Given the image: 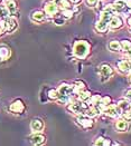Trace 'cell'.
Wrapping results in <instances>:
<instances>
[{
    "instance_id": "obj_1",
    "label": "cell",
    "mask_w": 131,
    "mask_h": 146,
    "mask_svg": "<svg viewBox=\"0 0 131 146\" xmlns=\"http://www.w3.org/2000/svg\"><path fill=\"white\" fill-rule=\"evenodd\" d=\"M91 52V45L87 40H76L73 45V55L77 59H86Z\"/></svg>"
},
{
    "instance_id": "obj_2",
    "label": "cell",
    "mask_w": 131,
    "mask_h": 146,
    "mask_svg": "<svg viewBox=\"0 0 131 146\" xmlns=\"http://www.w3.org/2000/svg\"><path fill=\"white\" fill-rule=\"evenodd\" d=\"M58 94H60V98H58V103L60 104H71L73 102V85L69 84V83H62L58 88Z\"/></svg>"
},
{
    "instance_id": "obj_3",
    "label": "cell",
    "mask_w": 131,
    "mask_h": 146,
    "mask_svg": "<svg viewBox=\"0 0 131 146\" xmlns=\"http://www.w3.org/2000/svg\"><path fill=\"white\" fill-rule=\"evenodd\" d=\"M75 121H76V124L80 125L84 129H91V128L94 126V121H93V118H92V117H89V116L85 115V114H80V115H77V117H76Z\"/></svg>"
},
{
    "instance_id": "obj_4",
    "label": "cell",
    "mask_w": 131,
    "mask_h": 146,
    "mask_svg": "<svg viewBox=\"0 0 131 146\" xmlns=\"http://www.w3.org/2000/svg\"><path fill=\"white\" fill-rule=\"evenodd\" d=\"M87 107H89V104L83 103L81 100H77V102H72L71 105L67 106V110L73 114L80 115V114H84V111Z\"/></svg>"
},
{
    "instance_id": "obj_5",
    "label": "cell",
    "mask_w": 131,
    "mask_h": 146,
    "mask_svg": "<svg viewBox=\"0 0 131 146\" xmlns=\"http://www.w3.org/2000/svg\"><path fill=\"white\" fill-rule=\"evenodd\" d=\"M99 73H100V77H101L100 80L103 83V82L109 80L110 77L113 75V68L109 64H102L99 67Z\"/></svg>"
},
{
    "instance_id": "obj_6",
    "label": "cell",
    "mask_w": 131,
    "mask_h": 146,
    "mask_svg": "<svg viewBox=\"0 0 131 146\" xmlns=\"http://www.w3.org/2000/svg\"><path fill=\"white\" fill-rule=\"evenodd\" d=\"M44 11H45L47 17L53 18V17H55L58 13L60 8L57 7V5L55 3L54 0H48V1L45 2V5H44Z\"/></svg>"
},
{
    "instance_id": "obj_7",
    "label": "cell",
    "mask_w": 131,
    "mask_h": 146,
    "mask_svg": "<svg viewBox=\"0 0 131 146\" xmlns=\"http://www.w3.org/2000/svg\"><path fill=\"white\" fill-rule=\"evenodd\" d=\"M26 110V106H25L24 102L21 99H16L13 100L10 106H9V111L12 114H23Z\"/></svg>"
},
{
    "instance_id": "obj_8",
    "label": "cell",
    "mask_w": 131,
    "mask_h": 146,
    "mask_svg": "<svg viewBox=\"0 0 131 146\" xmlns=\"http://www.w3.org/2000/svg\"><path fill=\"white\" fill-rule=\"evenodd\" d=\"M103 114L107 116V117H111V118H116V117H118L120 116L122 113H121V110H119V107L117 106V104H110V105H107V107H104V110H103Z\"/></svg>"
},
{
    "instance_id": "obj_9",
    "label": "cell",
    "mask_w": 131,
    "mask_h": 146,
    "mask_svg": "<svg viewBox=\"0 0 131 146\" xmlns=\"http://www.w3.org/2000/svg\"><path fill=\"white\" fill-rule=\"evenodd\" d=\"M44 127H45L44 121L40 119V118H34L30 122V129H32L33 133H42Z\"/></svg>"
},
{
    "instance_id": "obj_10",
    "label": "cell",
    "mask_w": 131,
    "mask_h": 146,
    "mask_svg": "<svg viewBox=\"0 0 131 146\" xmlns=\"http://www.w3.org/2000/svg\"><path fill=\"white\" fill-rule=\"evenodd\" d=\"M5 23H6V33H8V34H12L18 28V21L12 16H10Z\"/></svg>"
},
{
    "instance_id": "obj_11",
    "label": "cell",
    "mask_w": 131,
    "mask_h": 146,
    "mask_svg": "<svg viewBox=\"0 0 131 146\" xmlns=\"http://www.w3.org/2000/svg\"><path fill=\"white\" fill-rule=\"evenodd\" d=\"M29 142L33 145H43L46 142V137L42 133H34L29 137Z\"/></svg>"
},
{
    "instance_id": "obj_12",
    "label": "cell",
    "mask_w": 131,
    "mask_h": 146,
    "mask_svg": "<svg viewBox=\"0 0 131 146\" xmlns=\"http://www.w3.org/2000/svg\"><path fill=\"white\" fill-rule=\"evenodd\" d=\"M109 27H110V29H112V30H118V29L123 27V19H122L121 17H119V16L114 15V16L111 18L110 23H109Z\"/></svg>"
},
{
    "instance_id": "obj_13",
    "label": "cell",
    "mask_w": 131,
    "mask_h": 146,
    "mask_svg": "<svg viewBox=\"0 0 131 146\" xmlns=\"http://www.w3.org/2000/svg\"><path fill=\"white\" fill-rule=\"evenodd\" d=\"M113 6H114V8H116L118 13H122V12L129 13L128 6H127V0H114Z\"/></svg>"
},
{
    "instance_id": "obj_14",
    "label": "cell",
    "mask_w": 131,
    "mask_h": 146,
    "mask_svg": "<svg viewBox=\"0 0 131 146\" xmlns=\"http://www.w3.org/2000/svg\"><path fill=\"white\" fill-rule=\"evenodd\" d=\"M46 13L45 11H43V10H35V11L32 12V15H30V18H32V20L33 21H35V23H43V21H45L46 20Z\"/></svg>"
},
{
    "instance_id": "obj_15",
    "label": "cell",
    "mask_w": 131,
    "mask_h": 146,
    "mask_svg": "<svg viewBox=\"0 0 131 146\" xmlns=\"http://www.w3.org/2000/svg\"><path fill=\"white\" fill-rule=\"evenodd\" d=\"M117 132H120V133H124L128 131L129 128V122L126 121L124 118H120L116 122V125H114Z\"/></svg>"
},
{
    "instance_id": "obj_16",
    "label": "cell",
    "mask_w": 131,
    "mask_h": 146,
    "mask_svg": "<svg viewBox=\"0 0 131 146\" xmlns=\"http://www.w3.org/2000/svg\"><path fill=\"white\" fill-rule=\"evenodd\" d=\"M5 6L7 7V9H8V11H9V13H10V16L15 17L16 13H17V11H18L17 2H16L15 0H6Z\"/></svg>"
},
{
    "instance_id": "obj_17",
    "label": "cell",
    "mask_w": 131,
    "mask_h": 146,
    "mask_svg": "<svg viewBox=\"0 0 131 146\" xmlns=\"http://www.w3.org/2000/svg\"><path fill=\"white\" fill-rule=\"evenodd\" d=\"M117 68L120 73L127 74L130 72V60H120L117 62Z\"/></svg>"
},
{
    "instance_id": "obj_18",
    "label": "cell",
    "mask_w": 131,
    "mask_h": 146,
    "mask_svg": "<svg viewBox=\"0 0 131 146\" xmlns=\"http://www.w3.org/2000/svg\"><path fill=\"white\" fill-rule=\"evenodd\" d=\"M85 83L82 80H76L74 84H73V94L74 95H79L80 92H82L83 89H85Z\"/></svg>"
},
{
    "instance_id": "obj_19",
    "label": "cell",
    "mask_w": 131,
    "mask_h": 146,
    "mask_svg": "<svg viewBox=\"0 0 131 146\" xmlns=\"http://www.w3.org/2000/svg\"><path fill=\"white\" fill-rule=\"evenodd\" d=\"M55 3L57 5V7L60 10L64 9H72V2L70 0H54Z\"/></svg>"
},
{
    "instance_id": "obj_20",
    "label": "cell",
    "mask_w": 131,
    "mask_h": 146,
    "mask_svg": "<svg viewBox=\"0 0 131 146\" xmlns=\"http://www.w3.org/2000/svg\"><path fill=\"white\" fill-rule=\"evenodd\" d=\"M10 55H11V51L8 47H5V46L0 47V61L7 60L10 57Z\"/></svg>"
},
{
    "instance_id": "obj_21",
    "label": "cell",
    "mask_w": 131,
    "mask_h": 146,
    "mask_svg": "<svg viewBox=\"0 0 131 146\" xmlns=\"http://www.w3.org/2000/svg\"><path fill=\"white\" fill-rule=\"evenodd\" d=\"M91 96H92V93H91L90 90L83 89L82 92H80V93H79L77 98H79V100H81V102H83V103H87Z\"/></svg>"
},
{
    "instance_id": "obj_22",
    "label": "cell",
    "mask_w": 131,
    "mask_h": 146,
    "mask_svg": "<svg viewBox=\"0 0 131 146\" xmlns=\"http://www.w3.org/2000/svg\"><path fill=\"white\" fill-rule=\"evenodd\" d=\"M47 98L49 99V100H53V102H57V100H58V98H60L58 90H57V89H55V88H50V89H48Z\"/></svg>"
},
{
    "instance_id": "obj_23",
    "label": "cell",
    "mask_w": 131,
    "mask_h": 146,
    "mask_svg": "<svg viewBox=\"0 0 131 146\" xmlns=\"http://www.w3.org/2000/svg\"><path fill=\"white\" fill-rule=\"evenodd\" d=\"M109 28V23L107 21H103V20H99L95 24V29L99 31V33H105Z\"/></svg>"
},
{
    "instance_id": "obj_24",
    "label": "cell",
    "mask_w": 131,
    "mask_h": 146,
    "mask_svg": "<svg viewBox=\"0 0 131 146\" xmlns=\"http://www.w3.org/2000/svg\"><path fill=\"white\" fill-rule=\"evenodd\" d=\"M109 49L113 52H119L121 51V45H120V41L119 40H111L107 45Z\"/></svg>"
},
{
    "instance_id": "obj_25",
    "label": "cell",
    "mask_w": 131,
    "mask_h": 146,
    "mask_svg": "<svg viewBox=\"0 0 131 146\" xmlns=\"http://www.w3.org/2000/svg\"><path fill=\"white\" fill-rule=\"evenodd\" d=\"M94 145L96 146H109V145H112V142L109 139V138H105L103 136H100L95 142H94Z\"/></svg>"
},
{
    "instance_id": "obj_26",
    "label": "cell",
    "mask_w": 131,
    "mask_h": 146,
    "mask_svg": "<svg viewBox=\"0 0 131 146\" xmlns=\"http://www.w3.org/2000/svg\"><path fill=\"white\" fill-rule=\"evenodd\" d=\"M10 17V13L8 11L6 6H0V20L6 21L8 18Z\"/></svg>"
},
{
    "instance_id": "obj_27",
    "label": "cell",
    "mask_w": 131,
    "mask_h": 146,
    "mask_svg": "<svg viewBox=\"0 0 131 146\" xmlns=\"http://www.w3.org/2000/svg\"><path fill=\"white\" fill-rule=\"evenodd\" d=\"M120 45H121V51L127 52L131 48V40H129V39H123V40L120 41Z\"/></svg>"
},
{
    "instance_id": "obj_28",
    "label": "cell",
    "mask_w": 131,
    "mask_h": 146,
    "mask_svg": "<svg viewBox=\"0 0 131 146\" xmlns=\"http://www.w3.org/2000/svg\"><path fill=\"white\" fill-rule=\"evenodd\" d=\"M74 11H73V9H64V10H62L60 12V16L66 20V19H72L73 17H74Z\"/></svg>"
},
{
    "instance_id": "obj_29",
    "label": "cell",
    "mask_w": 131,
    "mask_h": 146,
    "mask_svg": "<svg viewBox=\"0 0 131 146\" xmlns=\"http://www.w3.org/2000/svg\"><path fill=\"white\" fill-rule=\"evenodd\" d=\"M117 106L119 107V110H121V113H123L124 110H129V102H127V100H124V99L119 100V103L117 104ZM121 115H122V114H121Z\"/></svg>"
},
{
    "instance_id": "obj_30",
    "label": "cell",
    "mask_w": 131,
    "mask_h": 146,
    "mask_svg": "<svg viewBox=\"0 0 131 146\" xmlns=\"http://www.w3.org/2000/svg\"><path fill=\"white\" fill-rule=\"evenodd\" d=\"M101 99V95L100 94H95V95H92L90 99H89V106H92V105H96Z\"/></svg>"
},
{
    "instance_id": "obj_31",
    "label": "cell",
    "mask_w": 131,
    "mask_h": 146,
    "mask_svg": "<svg viewBox=\"0 0 131 146\" xmlns=\"http://www.w3.org/2000/svg\"><path fill=\"white\" fill-rule=\"evenodd\" d=\"M112 17H113V16H112L111 13H109L107 11H105V10H102V11H101V15H100V19L103 20V21H107V23H110V20H111Z\"/></svg>"
},
{
    "instance_id": "obj_32",
    "label": "cell",
    "mask_w": 131,
    "mask_h": 146,
    "mask_svg": "<svg viewBox=\"0 0 131 146\" xmlns=\"http://www.w3.org/2000/svg\"><path fill=\"white\" fill-rule=\"evenodd\" d=\"M103 107H107V105H110V104H112V98L110 97V96H107V95H105L104 97H101V99H100V102H99Z\"/></svg>"
},
{
    "instance_id": "obj_33",
    "label": "cell",
    "mask_w": 131,
    "mask_h": 146,
    "mask_svg": "<svg viewBox=\"0 0 131 146\" xmlns=\"http://www.w3.org/2000/svg\"><path fill=\"white\" fill-rule=\"evenodd\" d=\"M103 10H105V11H107L109 13H111L112 16H114V15H118V12H117V10H116V8H114L113 3H107V6L103 8Z\"/></svg>"
},
{
    "instance_id": "obj_34",
    "label": "cell",
    "mask_w": 131,
    "mask_h": 146,
    "mask_svg": "<svg viewBox=\"0 0 131 146\" xmlns=\"http://www.w3.org/2000/svg\"><path fill=\"white\" fill-rule=\"evenodd\" d=\"M53 23L56 26H63L65 24V19L62 16H55V17H53Z\"/></svg>"
},
{
    "instance_id": "obj_35",
    "label": "cell",
    "mask_w": 131,
    "mask_h": 146,
    "mask_svg": "<svg viewBox=\"0 0 131 146\" xmlns=\"http://www.w3.org/2000/svg\"><path fill=\"white\" fill-rule=\"evenodd\" d=\"M122 118H124V119L128 121V122H131V110H124V111L122 113Z\"/></svg>"
},
{
    "instance_id": "obj_36",
    "label": "cell",
    "mask_w": 131,
    "mask_h": 146,
    "mask_svg": "<svg viewBox=\"0 0 131 146\" xmlns=\"http://www.w3.org/2000/svg\"><path fill=\"white\" fill-rule=\"evenodd\" d=\"M6 33V23L3 20H0V36H2Z\"/></svg>"
},
{
    "instance_id": "obj_37",
    "label": "cell",
    "mask_w": 131,
    "mask_h": 146,
    "mask_svg": "<svg viewBox=\"0 0 131 146\" xmlns=\"http://www.w3.org/2000/svg\"><path fill=\"white\" fill-rule=\"evenodd\" d=\"M86 3H87L89 7L94 8V7H96L99 5V0H86Z\"/></svg>"
},
{
    "instance_id": "obj_38",
    "label": "cell",
    "mask_w": 131,
    "mask_h": 146,
    "mask_svg": "<svg viewBox=\"0 0 131 146\" xmlns=\"http://www.w3.org/2000/svg\"><path fill=\"white\" fill-rule=\"evenodd\" d=\"M124 96H126V98H127V99H130V100H131V88H130V89H128V90L126 92V95H124Z\"/></svg>"
},
{
    "instance_id": "obj_39",
    "label": "cell",
    "mask_w": 131,
    "mask_h": 146,
    "mask_svg": "<svg viewBox=\"0 0 131 146\" xmlns=\"http://www.w3.org/2000/svg\"><path fill=\"white\" fill-rule=\"evenodd\" d=\"M70 1L72 2V5H79L82 0H70Z\"/></svg>"
},
{
    "instance_id": "obj_40",
    "label": "cell",
    "mask_w": 131,
    "mask_h": 146,
    "mask_svg": "<svg viewBox=\"0 0 131 146\" xmlns=\"http://www.w3.org/2000/svg\"><path fill=\"white\" fill-rule=\"evenodd\" d=\"M127 54V56H128V58H129V60H131V48L126 52Z\"/></svg>"
},
{
    "instance_id": "obj_41",
    "label": "cell",
    "mask_w": 131,
    "mask_h": 146,
    "mask_svg": "<svg viewBox=\"0 0 131 146\" xmlns=\"http://www.w3.org/2000/svg\"><path fill=\"white\" fill-rule=\"evenodd\" d=\"M128 80H129V83L131 84V73L129 74V76H128Z\"/></svg>"
},
{
    "instance_id": "obj_42",
    "label": "cell",
    "mask_w": 131,
    "mask_h": 146,
    "mask_svg": "<svg viewBox=\"0 0 131 146\" xmlns=\"http://www.w3.org/2000/svg\"><path fill=\"white\" fill-rule=\"evenodd\" d=\"M129 110H131V102H129Z\"/></svg>"
},
{
    "instance_id": "obj_43",
    "label": "cell",
    "mask_w": 131,
    "mask_h": 146,
    "mask_svg": "<svg viewBox=\"0 0 131 146\" xmlns=\"http://www.w3.org/2000/svg\"><path fill=\"white\" fill-rule=\"evenodd\" d=\"M130 70H131V60H130Z\"/></svg>"
},
{
    "instance_id": "obj_44",
    "label": "cell",
    "mask_w": 131,
    "mask_h": 146,
    "mask_svg": "<svg viewBox=\"0 0 131 146\" xmlns=\"http://www.w3.org/2000/svg\"><path fill=\"white\" fill-rule=\"evenodd\" d=\"M1 1H2V0H0V2H1Z\"/></svg>"
}]
</instances>
